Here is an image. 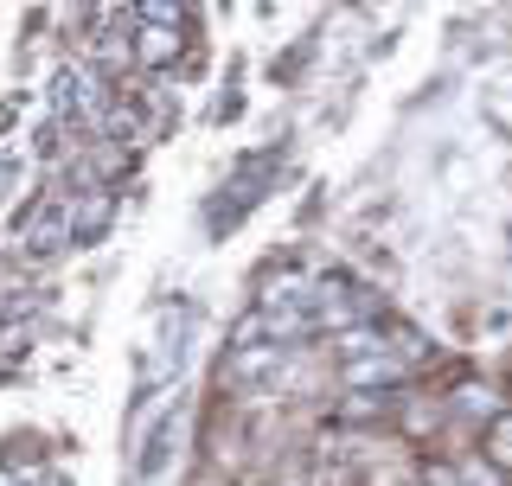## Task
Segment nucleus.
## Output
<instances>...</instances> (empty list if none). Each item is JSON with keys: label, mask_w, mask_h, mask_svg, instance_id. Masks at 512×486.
<instances>
[{"label": "nucleus", "mask_w": 512, "mask_h": 486, "mask_svg": "<svg viewBox=\"0 0 512 486\" xmlns=\"http://www.w3.org/2000/svg\"><path fill=\"white\" fill-rule=\"evenodd\" d=\"M480 448H487V467H500V474H512V416H493L487 435H480Z\"/></svg>", "instance_id": "obj_1"}]
</instances>
